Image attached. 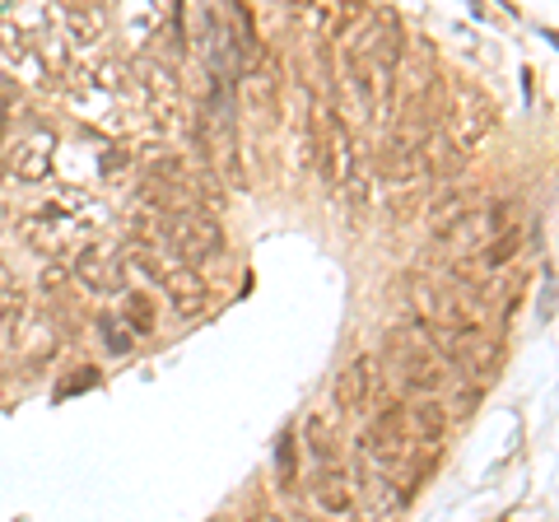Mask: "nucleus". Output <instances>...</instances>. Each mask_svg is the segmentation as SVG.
I'll list each match as a JSON object with an SVG mask.
<instances>
[{
    "mask_svg": "<svg viewBox=\"0 0 559 522\" xmlns=\"http://www.w3.org/2000/svg\"><path fill=\"white\" fill-rule=\"evenodd\" d=\"M150 220H154V234L164 248L182 261V266H205V261H215L224 252V229L219 220L205 211V205L187 201V205H168V211H154L150 205Z\"/></svg>",
    "mask_w": 559,
    "mask_h": 522,
    "instance_id": "f257e3e1",
    "label": "nucleus"
},
{
    "mask_svg": "<svg viewBox=\"0 0 559 522\" xmlns=\"http://www.w3.org/2000/svg\"><path fill=\"white\" fill-rule=\"evenodd\" d=\"M127 261H131L135 271H145L150 281L168 294V304L178 308L182 318H197V312L210 304L205 275H201V271H191V266H182L178 257L168 261V252H164V242H159V238H150V234L131 238V242H127Z\"/></svg>",
    "mask_w": 559,
    "mask_h": 522,
    "instance_id": "f03ea898",
    "label": "nucleus"
},
{
    "mask_svg": "<svg viewBox=\"0 0 559 522\" xmlns=\"http://www.w3.org/2000/svg\"><path fill=\"white\" fill-rule=\"evenodd\" d=\"M439 121H443L439 141L457 154V159H471V154H476L489 135H495V103H489L476 84L457 80L448 90V103L439 108Z\"/></svg>",
    "mask_w": 559,
    "mask_h": 522,
    "instance_id": "7ed1b4c3",
    "label": "nucleus"
},
{
    "mask_svg": "<svg viewBox=\"0 0 559 522\" xmlns=\"http://www.w3.org/2000/svg\"><path fill=\"white\" fill-rule=\"evenodd\" d=\"M388 355L396 364V378H401V388H406L411 396H425V402H439V392L448 388V369H443V359L433 355V345L425 336V322H406L401 332L392 336L388 345Z\"/></svg>",
    "mask_w": 559,
    "mask_h": 522,
    "instance_id": "20e7f679",
    "label": "nucleus"
},
{
    "mask_svg": "<svg viewBox=\"0 0 559 522\" xmlns=\"http://www.w3.org/2000/svg\"><path fill=\"white\" fill-rule=\"evenodd\" d=\"M513 229V201H480L471 215H462L452 229L433 234L429 238V252L433 257H452V261H466L476 257L485 242H495L499 234Z\"/></svg>",
    "mask_w": 559,
    "mask_h": 522,
    "instance_id": "39448f33",
    "label": "nucleus"
},
{
    "mask_svg": "<svg viewBox=\"0 0 559 522\" xmlns=\"http://www.w3.org/2000/svg\"><path fill=\"white\" fill-rule=\"evenodd\" d=\"M392 420H396V434L406 439V448H425V443H439L443 439L448 411L439 402H425V396H415V402H396L392 406Z\"/></svg>",
    "mask_w": 559,
    "mask_h": 522,
    "instance_id": "423d86ee",
    "label": "nucleus"
},
{
    "mask_svg": "<svg viewBox=\"0 0 559 522\" xmlns=\"http://www.w3.org/2000/svg\"><path fill=\"white\" fill-rule=\"evenodd\" d=\"M373 392H378V359L373 355L349 359L345 369L331 378V402H336V411H345V415H359L373 402Z\"/></svg>",
    "mask_w": 559,
    "mask_h": 522,
    "instance_id": "0eeeda50",
    "label": "nucleus"
},
{
    "mask_svg": "<svg viewBox=\"0 0 559 522\" xmlns=\"http://www.w3.org/2000/svg\"><path fill=\"white\" fill-rule=\"evenodd\" d=\"M51 154H57V131L43 127V121H28L20 131V141L10 145V168L20 173V178L38 182L51 173Z\"/></svg>",
    "mask_w": 559,
    "mask_h": 522,
    "instance_id": "6e6552de",
    "label": "nucleus"
},
{
    "mask_svg": "<svg viewBox=\"0 0 559 522\" xmlns=\"http://www.w3.org/2000/svg\"><path fill=\"white\" fill-rule=\"evenodd\" d=\"M355 499H359V476L349 466H322L312 472V503L326 513V518H345L355 513Z\"/></svg>",
    "mask_w": 559,
    "mask_h": 522,
    "instance_id": "1a4fd4ad",
    "label": "nucleus"
},
{
    "mask_svg": "<svg viewBox=\"0 0 559 522\" xmlns=\"http://www.w3.org/2000/svg\"><path fill=\"white\" fill-rule=\"evenodd\" d=\"M75 281L90 294H108V289H117L121 281H127V266H121L103 242H90V248L75 257Z\"/></svg>",
    "mask_w": 559,
    "mask_h": 522,
    "instance_id": "9d476101",
    "label": "nucleus"
},
{
    "mask_svg": "<svg viewBox=\"0 0 559 522\" xmlns=\"http://www.w3.org/2000/svg\"><path fill=\"white\" fill-rule=\"evenodd\" d=\"M304 439H308V458H312V466H318V472H322V466H341V462H345L336 415L312 411L308 420H304Z\"/></svg>",
    "mask_w": 559,
    "mask_h": 522,
    "instance_id": "9b49d317",
    "label": "nucleus"
},
{
    "mask_svg": "<svg viewBox=\"0 0 559 522\" xmlns=\"http://www.w3.org/2000/svg\"><path fill=\"white\" fill-rule=\"evenodd\" d=\"M480 205V191L476 187H443V191H433V201L425 205V224H429V234H443L452 229L462 215H471Z\"/></svg>",
    "mask_w": 559,
    "mask_h": 522,
    "instance_id": "f8f14e48",
    "label": "nucleus"
},
{
    "mask_svg": "<svg viewBox=\"0 0 559 522\" xmlns=\"http://www.w3.org/2000/svg\"><path fill=\"white\" fill-rule=\"evenodd\" d=\"M61 24L70 28L75 43H94V38H103V28H108V14H103L98 5H66Z\"/></svg>",
    "mask_w": 559,
    "mask_h": 522,
    "instance_id": "ddd939ff",
    "label": "nucleus"
},
{
    "mask_svg": "<svg viewBox=\"0 0 559 522\" xmlns=\"http://www.w3.org/2000/svg\"><path fill=\"white\" fill-rule=\"evenodd\" d=\"M121 322L131 327V336H150L154 332V322H159V312H154V299L145 289H131L127 299H121V312H117Z\"/></svg>",
    "mask_w": 559,
    "mask_h": 522,
    "instance_id": "4468645a",
    "label": "nucleus"
},
{
    "mask_svg": "<svg viewBox=\"0 0 559 522\" xmlns=\"http://www.w3.org/2000/svg\"><path fill=\"white\" fill-rule=\"evenodd\" d=\"M94 327H98V332H103V341H108V351H112V355H127V351H131V345H135V336H131V327H127V322H121V318H117V312H112V308H98V312H94Z\"/></svg>",
    "mask_w": 559,
    "mask_h": 522,
    "instance_id": "2eb2a0df",
    "label": "nucleus"
},
{
    "mask_svg": "<svg viewBox=\"0 0 559 522\" xmlns=\"http://www.w3.org/2000/svg\"><path fill=\"white\" fill-rule=\"evenodd\" d=\"M275 472H280V485H294V434H285L275 448Z\"/></svg>",
    "mask_w": 559,
    "mask_h": 522,
    "instance_id": "dca6fc26",
    "label": "nucleus"
},
{
    "mask_svg": "<svg viewBox=\"0 0 559 522\" xmlns=\"http://www.w3.org/2000/svg\"><path fill=\"white\" fill-rule=\"evenodd\" d=\"M10 289H14V275H10L5 261H0V294H10Z\"/></svg>",
    "mask_w": 559,
    "mask_h": 522,
    "instance_id": "f3484780",
    "label": "nucleus"
},
{
    "mask_svg": "<svg viewBox=\"0 0 559 522\" xmlns=\"http://www.w3.org/2000/svg\"><path fill=\"white\" fill-rule=\"evenodd\" d=\"M61 281H66V271H61V266H57V271H47V275H43V285H47V289H51V285H61Z\"/></svg>",
    "mask_w": 559,
    "mask_h": 522,
    "instance_id": "a211bd4d",
    "label": "nucleus"
},
{
    "mask_svg": "<svg viewBox=\"0 0 559 522\" xmlns=\"http://www.w3.org/2000/svg\"><path fill=\"white\" fill-rule=\"evenodd\" d=\"M252 522H285V518L271 513V509H257V513H252Z\"/></svg>",
    "mask_w": 559,
    "mask_h": 522,
    "instance_id": "6ab92c4d",
    "label": "nucleus"
}]
</instances>
